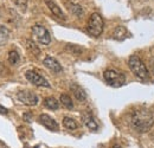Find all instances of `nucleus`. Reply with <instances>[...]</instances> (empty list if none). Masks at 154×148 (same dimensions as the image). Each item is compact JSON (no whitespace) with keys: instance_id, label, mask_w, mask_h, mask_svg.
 Segmentation results:
<instances>
[{"instance_id":"1","label":"nucleus","mask_w":154,"mask_h":148,"mask_svg":"<svg viewBox=\"0 0 154 148\" xmlns=\"http://www.w3.org/2000/svg\"><path fill=\"white\" fill-rule=\"evenodd\" d=\"M131 123L135 129L140 133H145L152 128L154 123V117L152 111L146 108L134 109L131 114Z\"/></svg>"},{"instance_id":"2","label":"nucleus","mask_w":154,"mask_h":148,"mask_svg":"<svg viewBox=\"0 0 154 148\" xmlns=\"http://www.w3.org/2000/svg\"><path fill=\"white\" fill-rule=\"evenodd\" d=\"M129 68L132 70V72L139 77L140 79H147L148 77V70L146 68V65L143 64V62L137 57V56H131L129 60H128Z\"/></svg>"},{"instance_id":"3","label":"nucleus","mask_w":154,"mask_h":148,"mask_svg":"<svg viewBox=\"0 0 154 148\" xmlns=\"http://www.w3.org/2000/svg\"><path fill=\"white\" fill-rule=\"evenodd\" d=\"M103 27H104V23L101 14L93 13L88 21V32L93 37H100L103 32Z\"/></svg>"},{"instance_id":"4","label":"nucleus","mask_w":154,"mask_h":148,"mask_svg":"<svg viewBox=\"0 0 154 148\" xmlns=\"http://www.w3.org/2000/svg\"><path fill=\"white\" fill-rule=\"evenodd\" d=\"M103 77L106 79V82L110 85V87H114V88H119V87H122L125 83H126V77L125 75L113 70V69H108L103 72Z\"/></svg>"},{"instance_id":"5","label":"nucleus","mask_w":154,"mask_h":148,"mask_svg":"<svg viewBox=\"0 0 154 148\" xmlns=\"http://www.w3.org/2000/svg\"><path fill=\"white\" fill-rule=\"evenodd\" d=\"M32 33L35 35L36 39L43 45H49L51 43V36L49 31L42 25H35L32 27Z\"/></svg>"},{"instance_id":"6","label":"nucleus","mask_w":154,"mask_h":148,"mask_svg":"<svg viewBox=\"0 0 154 148\" xmlns=\"http://www.w3.org/2000/svg\"><path fill=\"white\" fill-rule=\"evenodd\" d=\"M17 98H18V101H20L21 103H24V104H26V106H30V107L37 106L39 101L38 96L35 93H32V91H29V90L18 91Z\"/></svg>"},{"instance_id":"7","label":"nucleus","mask_w":154,"mask_h":148,"mask_svg":"<svg viewBox=\"0 0 154 148\" xmlns=\"http://www.w3.org/2000/svg\"><path fill=\"white\" fill-rule=\"evenodd\" d=\"M25 77L29 82H31L32 84L37 85V87H45V88H50V83L38 72L33 71V70H29L25 72Z\"/></svg>"},{"instance_id":"8","label":"nucleus","mask_w":154,"mask_h":148,"mask_svg":"<svg viewBox=\"0 0 154 148\" xmlns=\"http://www.w3.org/2000/svg\"><path fill=\"white\" fill-rule=\"evenodd\" d=\"M43 64H44L48 69H50L51 71H54L55 74H59V72L63 71L62 65L58 63L54 57H51V56H46V57L44 58V60H43Z\"/></svg>"},{"instance_id":"9","label":"nucleus","mask_w":154,"mask_h":148,"mask_svg":"<svg viewBox=\"0 0 154 148\" xmlns=\"http://www.w3.org/2000/svg\"><path fill=\"white\" fill-rule=\"evenodd\" d=\"M39 122L45 127V128H48L49 130H58V125L57 122L51 117V116H49V115H46V114H42L40 116H39Z\"/></svg>"},{"instance_id":"10","label":"nucleus","mask_w":154,"mask_h":148,"mask_svg":"<svg viewBox=\"0 0 154 148\" xmlns=\"http://www.w3.org/2000/svg\"><path fill=\"white\" fill-rule=\"evenodd\" d=\"M45 4H46V6L49 7V10L54 13V16H56L57 18L63 19V20H65V19H66L65 14H64V12L60 10V7L58 6L54 0H45Z\"/></svg>"},{"instance_id":"11","label":"nucleus","mask_w":154,"mask_h":148,"mask_svg":"<svg viewBox=\"0 0 154 148\" xmlns=\"http://www.w3.org/2000/svg\"><path fill=\"white\" fill-rule=\"evenodd\" d=\"M82 120H83L84 125H85L89 129H91V130L98 129V125H97V122L95 121V119L93 117V115H91L90 113H88V111L83 113V114H82Z\"/></svg>"},{"instance_id":"12","label":"nucleus","mask_w":154,"mask_h":148,"mask_svg":"<svg viewBox=\"0 0 154 148\" xmlns=\"http://www.w3.org/2000/svg\"><path fill=\"white\" fill-rule=\"evenodd\" d=\"M71 90H72V93H74V96L76 97L77 101H79V102H84L85 100H87V94L85 91L78 85L76 83H74V84H71Z\"/></svg>"},{"instance_id":"13","label":"nucleus","mask_w":154,"mask_h":148,"mask_svg":"<svg viewBox=\"0 0 154 148\" xmlns=\"http://www.w3.org/2000/svg\"><path fill=\"white\" fill-rule=\"evenodd\" d=\"M113 37L116 40H125L126 38L129 37V32L125 26H117L113 32Z\"/></svg>"},{"instance_id":"14","label":"nucleus","mask_w":154,"mask_h":148,"mask_svg":"<svg viewBox=\"0 0 154 148\" xmlns=\"http://www.w3.org/2000/svg\"><path fill=\"white\" fill-rule=\"evenodd\" d=\"M8 38H10V30L6 26L0 25V46L5 45L8 40Z\"/></svg>"},{"instance_id":"15","label":"nucleus","mask_w":154,"mask_h":148,"mask_svg":"<svg viewBox=\"0 0 154 148\" xmlns=\"http://www.w3.org/2000/svg\"><path fill=\"white\" fill-rule=\"evenodd\" d=\"M44 106L46 108L51 109V110H56V109H58V107H59V103H58V101L55 97H46L44 100Z\"/></svg>"},{"instance_id":"16","label":"nucleus","mask_w":154,"mask_h":148,"mask_svg":"<svg viewBox=\"0 0 154 148\" xmlns=\"http://www.w3.org/2000/svg\"><path fill=\"white\" fill-rule=\"evenodd\" d=\"M63 126L69 130H75V129H77V127H78L77 122L74 119H71V117H64V119H63Z\"/></svg>"},{"instance_id":"17","label":"nucleus","mask_w":154,"mask_h":148,"mask_svg":"<svg viewBox=\"0 0 154 148\" xmlns=\"http://www.w3.org/2000/svg\"><path fill=\"white\" fill-rule=\"evenodd\" d=\"M60 103H62L65 108H68V109H72V108H74L72 100H71V98H70V96H69V95H66V94L60 95Z\"/></svg>"},{"instance_id":"18","label":"nucleus","mask_w":154,"mask_h":148,"mask_svg":"<svg viewBox=\"0 0 154 148\" xmlns=\"http://www.w3.org/2000/svg\"><path fill=\"white\" fill-rule=\"evenodd\" d=\"M69 10L74 16H76L77 18H81L83 16V8L77 4H70L69 5Z\"/></svg>"},{"instance_id":"19","label":"nucleus","mask_w":154,"mask_h":148,"mask_svg":"<svg viewBox=\"0 0 154 148\" xmlns=\"http://www.w3.org/2000/svg\"><path fill=\"white\" fill-rule=\"evenodd\" d=\"M26 46H27V49H29L30 51H32V54H35L36 56H38L39 54H40L38 46H37V45H36V43H35V42H32L31 39H26Z\"/></svg>"},{"instance_id":"20","label":"nucleus","mask_w":154,"mask_h":148,"mask_svg":"<svg viewBox=\"0 0 154 148\" xmlns=\"http://www.w3.org/2000/svg\"><path fill=\"white\" fill-rule=\"evenodd\" d=\"M65 49H66L70 54H74V55H81L82 51H83L82 48H79V46H77V45H74V44H68V45L65 46Z\"/></svg>"},{"instance_id":"21","label":"nucleus","mask_w":154,"mask_h":148,"mask_svg":"<svg viewBox=\"0 0 154 148\" xmlns=\"http://www.w3.org/2000/svg\"><path fill=\"white\" fill-rule=\"evenodd\" d=\"M19 59H20L19 54H18L17 51H10V52H8V62H10L11 64H13V65L18 64Z\"/></svg>"},{"instance_id":"22","label":"nucleus","mask_w":154,"mask_h":148,"mask_svg":"<svg viewBox=\"0 0 154 148\" xmlns=\"http://www.w3.org/2000/svg\"><path fill=\"white\" fill-rule=\"evenodd\" d=\"M16 6H18L23 12L26 11V7H27V0H13Z\"/></svg>"},{"instance_id":"23","label":"nucleus","mask_w":154,"mask_h":148,"mask_svg":"<svg viewBox=\"0 0 154 148\" xmlns=\"http://www.w3.org/2000/svg\"><path fill=\"white\" fill-rule=\"evenodd\" d=\"M23 119L26 122H32V114L31 113H25V114H23Z\"/></svg>"},{"instance_id":"24","label":"nucleus","mask_w":154,"mask_h":148,"mask_svg":"<svg viewBox=\"0 0 154 148\" xmlns=\"http://www.w3.org/2000/svg\"><path fill=\"white\" fill-rule=\"evenodd\" d=\"M7 113H8V110H7L5 107H2V106L0 104V114H1V115H6Z\"/></svg>"},{"instance_id":"25","label":"nucleus","mask_w":154,"mask_h":148,"mask_svg":"<svg viewBox=\"0 0 154 148\" xmlns=\"http://www.w3.org/2000/svg\"><path fill=\"white\" fill-rule=\"evenodd\" d=\"M151 69H152V72L154 74V58L151 59Z\"/></svg>"},{"instance_id":"26","label":"nucleus","mask_w":154,"mask_h":148,"mask_svg":"<svg viewBox=\"0 0 154 148\" xmlns=\"http://www.w3.org/2000/svg\"><path fill=\"white\" fill-rule=\"evenodd\" d=\"M1 147H5V146H4V143H2L1 141H0V148H1Z\"/></svg>"},{"instance_id":"27","label":"nucleus","mask_w":154,"mask_h":148,"mask_svg":"<svg viewBox=\"0 0 154 148\" xmlns=\"http://www.w3.org/2000/svg\"><path fill=\"white\" fill-rule=\"evenodd\" d=\"M113 148H121V147H120V146H117V145H115V146H114Z\"/></svg>"},{"instance_id":"28","label":"nucleus","mask_w":154,"mask_h":148,"mask_svg":"<svg viewBox=\"0 0 154 148\" xmlns=\"http://www.w3.org/2000/svg\"><path fill=\"white\" fill-rule=\"evenodd\" d=\"M35 148H38V146H36V147H35Z\"/></svg>"}]
</instances>
